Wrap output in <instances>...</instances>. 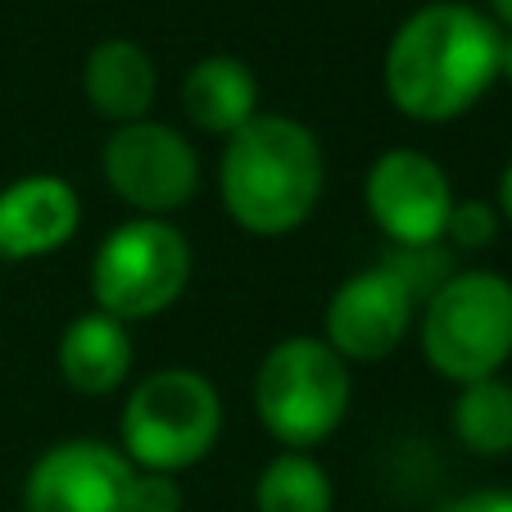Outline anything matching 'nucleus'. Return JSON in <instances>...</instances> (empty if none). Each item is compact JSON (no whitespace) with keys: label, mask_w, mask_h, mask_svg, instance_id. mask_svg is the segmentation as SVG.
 <instances>
[{"label":"nucleus","mask_w":512,"mask_h":512,"mask_svg":"<svg viewBox=\"0 0 512 512\" xmlns=\"http://www.w3.org/2000/svg\"><path fill=\"white\" fill-rule=\"evenodd\" d=\"M503 28L467 0H431L395 28L381 64L390 105L413 123H454L499 82Z\"/></svg>","instance_id":"1"},{"label":"nucleus","mask_w":512,"mask_h":512,"mask_svg":"<svg viewBox=\"0 0 512 512\" xmlns=\"http://www.w3.org/2000/svg\"><path fill=\"white\" fill-rule=\"evenodd\" d=\"M327 191V155L309 123L286 114H254L227 136L218 159L223 209L250 236H290L313 218Z\"/></svg>","instance_id":"2"},{"label":"nucleus","mask_w":512,"mask_h":512,"mask_svg":"<svg viewBox=\"0 0 512 512\" xmlns=\"http://www.w3.org/2000/svg\"><path fill=\"white\" fill-rule=\"evenodd\" d=\"M354 399L349 363L322 336H290L254 372V413L281 449L313 454L340 431Z\"/></svg>","instance_id":"3"},{"label":"nucleus","mask_w":512,"mask_h":512,"mask_svg":"<svg viewBox=\"0 0 512 512\" xmlns=\"http://www.w3.org/2000/svg\"><path fill=\"white\" fill-rule=\"evenodd\" d=\"M417 340L435 377H499L512 358V281L490 268H463L417 309Z\"/></svg>","instance_id":"4"},{"label":"nucleus","mask_w":512,"mask_h":512,"mask_svg":"<svg viewBox=\"0 0 512 512\" xmlns=\"http://www.w3.org/2000/svg\"><path fill=\"white\" fill-rule=\"evenodd\" d=\"M123 458L141 472H186L223 435V395L195 368H159L123 404Z\"/></svg>","instance_id":"5"},{"label":"nucleus","mask_w":512,"mask_h":512,"mask_svg":"<svg viewBox=\"0 0 512 512\" xmlns=\"http://www.w3.org/2000/svg\"><path fill=\"white\" fill-rule=\"evenodd\" d=\"M191 286V241L168 218H127L91 259V300L118 322L168 313Z\"/></svg>","instance_id":"6"},{"label":"nucleus","mask_w":512,"mask_h":512,"mask_svg":"<svg viewBox=\"0 0 512 512\" xmlns=\"http://www.w3.org/2000/svg\"><path fill=\"white\" fill-rule=\"evenodd\" d=\"M105 186L136 213V218H168L200 191V155L159 118H136L105 136L100 145Z\"/></svg>","instance_id":"7"},{"label":"nucleus","mask_w":512,"mask_h":512,"mask_svg":"<svg viewBox=\"0 0 512 512\" xmlns=\"http://www.w3.org/2000/svg\"><path fill=\"white\" fill-rule=\"evenodd\" d=\"M363 204L372 223L381 227L390 245H445V227L454 213V182L445 164L426 150H386L372 159L368 182H363Z\"/></svg>","instance_id":"8"},{"label":"nucleus","mask_w":512,"mask_h":512,"mask_svg":"<svg viewBox=\"0 0 512 512\" xmlns=\"http://www.w3.org/2000/svg\"><path fill=\"white\" fill-rule=\"evenodd\" d=\"M417 327L413 290L386 268H363L345 277L327 300L322 313V340L336 349L345 363H381L408 340Z\"/></svg>","instance_id":"9"},{"label":"nucleus","mask_w":512,"mask_h":512,"mask_svg":"<svg viewBox=\"0 0 512 512\" xmlns=\"http://www.w3.org/2000/svg\"><path fill=\"white\" fill-rule=\"evenodd\" d=\"M136 467L105 440H59L23 481V512H132Z\"/></svg>","instance_id":"10"},{"label":"nucleus","mask_w":512,"mask_h":512,"mask_svg":"<svg viewBox=\"0 0 512 512\" xmlns=\"http://www.w3.org/2000/svg\"><path fill=\"white\" fill-rule=\"evenodd\" d=\"M82 227V200L59 173L14 177L0 191V259L32 263L64 250Z\"/></svg>","instance_id":"11"},{"label":"nucleus","mask_w":512,"mask_h":512,"mask_svg":"<svg viewBox=\"0 0 512 512\" xmlns=\"http://www.w3.org/2000/svg\"><path fill=\"white\" fill-rule=\"evenodd\" d=\"M55 363L68 390H78L87 399H105L132 377V363H136L132 331H127V322L109 318L100 309L78 313L64 327V336H59Z\"/></svg>","instance_id":"12"},{"label":"nucleus","mask_w":512,"mask_h":512,"mask_svg":"<svg viewBox=\"0 0 512 512\" xmlns=\"http://www.w3.org/2000/svg\"><path fill=\"white\" fill-rule=\"evenodd\" d=\"M82 96L114 127L150 118V105L159 96V68L150 50L132 37L96 41L87 64H82Z\"/></svg>","instance_id":"13"},{"label":"nucleus","mask_w":512,"mask_h":512,"mask_svg":"<svg viewBox=\"0 0 512 512\" xmlns=\"http://www.w3.org/2000/svg\"><path fill=\"white\" fill-rule=\"evenodd\" d=\"M182 109L200 132L227 141V136L241 132L254 114H263L254 68L236 55H204L182 78Z\"/></svg>","instance_id":"14"},{"label":"nucleus","mask_w":512,"mask_h":512,"mask_svg":"<svg viewBox=\"0 0 512 512\" xmlns=\"http://www.w3.org/2000/svg\"><path fill=\"white\" fill-rule=\"evenodd\" d=\"M454 435H458V445L481 458L512 454V381L485 377V381L458 386Z\"/></svg>","instance_id":"15"},{"label":"nucleus","mask_w":512,"mask_h":512,"mask_svg":"<svg viewBox=\"0 0 512 512\" xmlns=\"http://www.w3.org/2000/svg\"><path fill=\"white\" fill-rule=\"evenodd\" d=\"M331 503L336 490L327 467L300 449H281L254 481V512H331Z\"/></svg>","instance_id":"16"},{"label":"nucleus","mask_w":512,"mask_h":512,"mask_svg":"<svg viewBox=\"0 0 512 512\" xmlns=\"http://www.w3.org/2000/svg\"><path fill=\"white\" fill-rule=\"evenodd\" d=\"M499 209L485 200H454V213H449L445 227V245L449 250H490L499 241Z\"/></svg>","instance_id":"17"},{"label":"nucleus","mask_w":512,"mask_h":512,"mask_svg":"<svg viewBox=\"0 0 512 512\" xmlns=\"http://www.w3.org/2000/svg\"><path fill=\"white\" fill-rule=\"evenodd\" d=\"M186 494L173 472H141L132 476V512H182Z\"/></svg>","instance_id":"18"},{"label":"nucleus","mask_w":512,"mask_h":512,"mask_svg":"<svg viewBox=\"0 0 512 512\" xmlns=\"http://www.w3.org/2000/svg\"><path fill=\"white\" fill-rule=\"evenodd\" d=\"M445 512H512V490H472L449 503Z\"/></svg>","instance_id":"19"},{"label":"nucleus","mask_w":512,"mask_h":512,"mask_svg":"<svg viewBox=\"0 0 512 512\" xmlns=\"http://www.w3.org/2000/svg\"><path fill=\"white\" fill-rule=\"evenodd\" d=\"M494 209H499L503 223H512V164L499 173V204H494Z\"/></svg>","instance_id":"20"},{"label":"nucleus","mask_w":512,"mask_h":512,"mask_svg":"<svg viewBox=\"0 0 512 512\" xmlns=\"http://www.w3.org/2000/svg\"><path fill=\"white\" fill-rule=\"evenodd\" d=\"M499 78L512 87V28L503 32V50H499Z\"/></svg>","instance_id":"21"},{"label":"nucleus","mask_w":512,"mask_h":512,"mask_svg":"<svg viewBox=\"0 0 512 512\" xmlns=\"http://www.w3.org/2000/svg\"><path fill=\"white\" fill-rule=\"evenodd\" d=\"M490 19L499 28H512V0H490Z\"/></svg>","instance_id":"22"}]
</instances>
